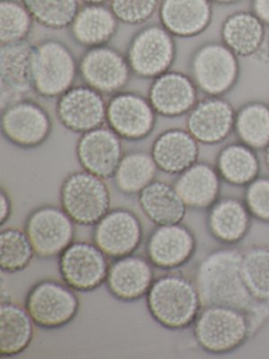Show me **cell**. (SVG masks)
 Instances as JSON below:
<instances>
[{
	"label": "cell",
	"instance_id": "obj_1",
	"mask_svg": "<svg viewBox=\"0 0 269 359\" xmlns=\"http://www.w3.org/2000/svg\"><path fill=\"white\" fill-rule=\"evenodd\" d=\"M243 251L227 245L209 252L195 268L193 283L203 306H223L246 314L258 304L242 274Z\"/></svg>",
	"mask_w": 269,
	"mask_h": 359
},
{
	"label": "cell",
	"instance_id": "obj_2",
	"mask_svg": "<svg viewBox=\"0 0 269 359\" xmlns=\"http://www.w3.org/2000/svg\"><path fill=\"white\" fill-rule=\"evenodd\" d=\"M145 298L153 320L174 331L191 327L202 310L195 283L181 273H167L156 278Z\"/></svg>",
	"mask_w": 269,
	"mask_h": 359
},
{
	"label": "cell",
	"instance_id": "obj_3",
	"mask_svg": "<svg viewBox=\"0 0 269 359\" xmlns=\"http://www.w3.org/2000/svg\"><path fill=\"white\" fill-rule=\"evenodd\" d=\"M79 60L71 48L56 39L34 45L32 57L33 91L43 98H58L75 86Z\"/></svg>",
	"mask_w": 269,
	"mask_h": 359
},
{
	"label": "cell",
	"instance_id": "obj_4",
	"mask_svg": "<svg viewBox=\"0 0 269 359\" xmlns=\"http://www.w3.org/2000/svg\"><path fill=\"white\" fill-rule=\"evenodd\" d=\"M193 327L195 341L209 354H228L252 337L247 314L229 306H203Z\"/></svg>",
	"mask_w": 269,
	"mask_h": 359
},
{
	"label": "cell",
	"instance_id": "obj_5",
	"mask_svg": "<svg viewBox=\"0 0 269 359\" xmlns=\"http://www.w3.org/2000/svg\"><path fill=\"white\" fill-rule=\"evenodd\" d=\"M59 201L76 224L94 226L111 210V192L105 180L82 170L63 180Z\"/></svg>",
	"mask_w": 269,
	"mask_h": 359
},
{
	"label": "cell",
	"instance_id": "obj_6",
	"mask_svg": "<svg viewBox=\"0 0 269 359\" xmlns=\"http://www.w3.org/2000/svg\"><path fill=\"white\" fill-rule=\"evenodd\" d=\"M125 55L132 74L153 81L170 71L174 65L176 37L162 25H149L134 33Z\"/></svg>",
	"mask_w": 269,
	"mask_h": 359
},
{
	"label": "cell",
	"instance_id": "obj_7",
	"mask_svg": "<svg viewBox=\"0 0 269 359\" xmlns=\"http://www.w3.org/2000/svg\"><path fill=\"white\" fill-rule=\"evenodd\" d=\"M25 308L37 327L57 330L71 323L79 312L76 291L65 283L42 279L25 296Z\"/></svg>",
	"mask_w": 269,
	"mask_h": 359
},
{
	"label": "cell",
	"instance_id": "obj_8",
	"mask_svg": "<svg viewBox=\"0 0 269 359\" xmlns=\"http://www.w3.org/2000/svg\"><path fill=\"white\" fill-rule=\"evenodd\" d=\"M191 76L199 91L208 96H221L237 81V55L224 43H206L195 50L191 60Z\"/></svg>",
	"mask_w": 269,
	"mask_h": 359
},
{
	"label": "cell",
	"instance_id": "obj_9",
	"mask_svg": "<svg viewBox=\"0 0 269 359\" xmlns=\"http://www.w3.org/2000/svg\"><path fill=\"white\" fill-rule=\"evenodd\" d=\"M52 130L48 111L31 98H19L1 108L2 135L18 148L42 146L50 138Z\"/></svg>",
	"mask_w": 269,
	"mask_h": 359
},
{
	"label": "cell",
	"instance_id": "obj_10",
	"mask_svg": "<svg viewBox=\"0 0 269 359\" xmlns=\"http://www.w3.org/2000/svg\"><path fill=\"white\" fill-rule=\"evenodd\" d=\"M107 258L94 241H73L59 255V273L75 291L92 292L106 283L111 266Z\"/></svg>",
	"mask_w": 269,
	"mask_h": 359
},
{
	"label": "cell",
	"instance_id": "obj_11",
	"mask_svg": "<svg viewBox=\"0 0 269 359\" xmlns=\"http://www.w3.org/2000/svg\"><path fill=\"white\" fill-rule=\"evenodd\" d=\"M75 224L62 208L46 205L36 208L27 215L25 231L36 256L53 258L75 241Z\"/></svg>",
	"mask_w": 269,
	"mask_h": 359
},
{
	"label": "cell",
	"instance_id": "obj_12",
	"mask_svg": "<svg viewBox=\"0 0 269 359\" xmlns=\"http://www.w3.org/2000/svg\"><path fill=\"white\" fill-rule=\"evenodd\" d=\"M132 72L125 54L111 46L90 48L79 60V76L103 95L123 91Z\"/></svg>",
	"mask_w": 269,
	"mask_h": 359
},
{
	"label": "cell",
	"instance_id": "obj_13",
	"mask_svg": "<svg viewBox=\"0 0 269 359\" xmlns=\"http://www.w3.org/2000/svg\"><path fill=\"white\" fill-rule=\"evenodd\" d=\"M157 116L149 98L136 92H119L107 102V125L122 140L139 142L149 137Z\"/></svg>",
	"mask_w": 269,
	"mask_h": 359
},
{
	"label": "cell",
	"instance_id": "obj_14",
	"mask_svg": "<svg viewBox=\"0 0 269 359\" xmlns=\"http://www.w3.org/2000/svg\"><path fill=\"white\" fill-rule=\"evenodd\" d=\"M104 95L90 86H73L57 98L56 115L61 125L74 133L83 134L106 123Z\"/></svg>",
	"mask_w": 269,
	"mask_h": 359
},
{
	"label": "cell",
	"instance_id": "obj_15",
	"mask_svg": "<svg viewBox=\"0 0 269 359\" xmlns=\"http://www.w3.org/2000/svg\"><path fill=\"white\" fill-rule=\"evenodd\" d=\"M143 239V226L138 216L128 209L109 210L92 230V241L109 258L132 255Z\"/></svg>",
	"mask_w": 269,
	"mask_h": 359
},
{
	"label": "cell",
	"instance_id": "obj_16",
	"mask_svg": "<svg viewBox=\"0 0 269 359\" xmlns=\"http://www.w3.org/2000/svg\"><path fill=\"white\" fill-rule=\"evenodd\" d=\"M197 239L188 226L181 224L157 226L146 241L147 258L156 268L172 271L191 262Z\"/></svg>",
	"mask_w": 269,
	"mask_h": 359
},
{
	"label": "cell",
	"instance_id": "obj_17",
	"mask_svg": "<svg viewBox=\"0 0 269 359\" xmlns=\"http://www.w3.org/2000/svg\"><path fill=\"white\" fill-rule=\"evenodd\" d=\"M123 155L122 138L104 126L81 134L76 144L82 170L103 180L113 178Z\"/></svg>",
	"mask_w": 269,
	"mask_h": 359
},
{
	"label": "cell",
	"instance_id": "obj_18",
	"mask_svg": "<svg viewBox=\"0 0 269 359\" xmlns=\"http://www.w3.org/2000/svg\"><path fill=\"white\" fill-rule=\"evenodd\" d=\"M147 98L156 113L166 118L187 115L198 102V88L191 75L167 71L153 79Z\"/></svg>",
	"mask_w": 269,
	"mask_h": 359
},
{
	"label": "cell",
	"instance_id": "obj_19",
	"mask_svg": "<svg viewBox=\"0 0 269 359\" xmlns=\"http://www.w3.org/2000/svg\"><path fill=\"white\" fill-rule=\"evenodd\" d=\"M235 115L228 102L218 96H208L198 100L187 114L186 130L199 144H221L235 129Z\"/></svg>",
	"mask_w": 269,
	"mask_h": 359
},
{
	"label": "cell",
	"instance_id": "obj_20",
	"mask_svg": "<svg viewBox=\"0 0 269 359\" xmlns=\"http://www.w3.org/2000/svg\"><path fill=\"white\" fill-rule=\"evenodd\" d=\"M155 279L149 258L132 254L111 262L105 285L116 299L132 302L147 295Z\"/></svg>",
	"mask_w": 269,
	"mask_h": 359
},
{
	"label": "cell",
	"instance_id": "obj_21",
	"mask_svg": "<svg viewBox=\"0 0 269 359\" xmlns=\"http://www.w3.org/2000/svg\"><path fill=\"white\" fill-rule=\"evenodd\" d=\"M34 45L27 41L0 45L2 107L33 91L32 57Z\"/></svg>",
	"mask_w": 269,
	"mask_h": 359
},
{
	"label": "cell",
	"instance_id": "obj_22",
	"mask_svg": "<svg viewBox=\"0 0 269 359\" xmlns=\"http://www.w3.org/2000/svg\"><path fill=\"white\" fill-rule=\"evenodd\" d=\"M160 25L176 39H193L207 30L212 20V0H161Z\"/></svg>",
	"mask_w": 269,
	"mask_h": 359
},
{
	"label": "cell",
	"instance_id": "obj_23",
	"mask_svg": "<svg viewBox=\"0 0 269 359\" xmlns=\"http://www.w3.org/2000/svg\"><path fill=\"white\" fill-rule=\"evenodd\" d=\"M199 144L187 130L172 128L156 137L151 154L160 171L170 175H179L197 163Z\"/></svg>",
	"mask_w": 269,
	"mask_h": 359
},
{
	"label": "cell",
	"instance_id": "obj_24",
	"mask_svg": "<svg viewBox=\"0 0 269 359\" xmlns=\"http://www.w3.org/2000/svg\"><path fill=\"white\" fill-rule=\"evenodd\" d=\"M221 180L216 168L197 161L179 174L174 186L187 208L208 210L220 197Z\"/></svg>",
	"mask_w": 269,
	"mask_h": 359
},
{
	"label": "cell",
	"instance_id": "obj_25",
	"mask_svg": "<svg viewBox=\"0 0 269 359\" xmlns=\"http://www.w3.org/2000/svg\"><path fill=\"white\" fill-rule=\"evenodd\" d=\"M251 218L245 203L227 197L219 198L208 209L206 224L214 239L224 245H233L245 238Z\"/></svg>",
	"mask_w": 269,
	"mask_h": 359
},
{
	"label": "cell",
	"instance_id": "obj_26",
	"mask_svg": "<svg viewBox=\"0 0 269 359\" xmlns=\"http://www.w3.org/2000/svg\"><path fill=\"white\" fill-rule=\"evenodd\" d=\"M119 22L106 5H83L71 22L69 33L73 41L85 49L101 47L113 39Z\"/></svg>",
	"mask_w": 269,
	"mask_h": 359
},
{
	"label": "cell",
	"instance_id": "obj_27",
	"mask_svg": "<svg viewBox=\"0 0 269 359\" xmlns=\"http://www.w3.org/2000/svg\"><path fill=\"white\" fill-rule=\"evenodd\" d=\"M138 203L147 218L156 226L181 224L187 207L174 184L153 180L140 194Z\"/></svg>",
	"mask_w": 269,
	"mask_h": 359
},
{
	"label": "cell",
	"instance_id": "obj_28",
	"mask_svg": "<svg viewBox=\"0 0 269 359\" xmlns=\"http://www.w3.org/2000/svg\"><path fill=\"white\" fill-rule=\"evenodd\" d=\"M35 323L27 309L11 300L0 306V356L13 357L25 352L34 339Z\"/></svg>",
	"mask_w": 269,
	"mask_h": 359
},
{
	"label": "cell",
	"instance_id": "obj_29",
	"mask_svg": "<svg viewBox=\"0 0 269 359\" xmlns=\"http://www.w3.org/2000/svg\"><path fill=\"white\" fill-rule=\"evenodd\" d=\"M264 22L251 12L230 14L221 28L222 41L237 56L256 53L264 39Z\"/></svg>",
	"mask_w": 269,
	"mask_h": 359
},
{
	"label": "cell",
	"instance_id": "obj_30",
	"mask_svg": "<svg viewBox=\"0 0 269 359\" xmlns=\"http://www.w3.org/2000/svg\"><path fill=\"white\" fill-rule=\"evenodd\" d=\"M158 170L151 152L130 151L124 153L113 174V184L122 194L138 196L149 184L156 180Z\"/></svg>",
	"mask_w": 269,
	"mask_h": 359
},
{
	"label": "cell",
	"instance_id": "obj_31",
	"mask_svg": "<svg viewBox=\"0 0 269 359\" xmlns=\"http://www.w3.org/2000/svg\"><path fill=\"white\" fill-rule=\"evenodd\" d=\"M221 178L231 186H248L258 173V161L254 149L241 144L224 147L216 158Z\"/></svg>",
	"mask_w": 269,
	"mask_h": 359
},
{
	"label": "cell",
	"instance_id": "obj_32",
	"mask_svg": "<svg viewBox=\"0 0 269 359\" xmlns=\"http://www.w3.org/2000/svg\"><path fill=\"white\" fill-rule=\"evenodd\" d=\"M34 22L50 30L71 27L80 9V0H21Z\"/></svg>",
	"mask_w": 269,
	"mask_h": 359
},
{
	"label": "cell",
	"instance_id": "obj_33",
	"mask_svg": "<svg viewBox=\"0 0 269 359\" xmlns=\"http://www.w3.org/2000/svg\"><path fill=\"white\" fill-rule=\"evenodd\" d=\"M36 255L33 245L25 230L2 229L0 232V268L13 274L25 270Z\"/></svg>",
	"mask_w": 269,
	"mask_h": 359
},
{
	"label": "cell",
	"instance_id": "obj_34",
	"mask_svg": "<svg viewBox=\"0 0 269 359\" xmlns=\"http://www.w3.org/2000/svg\"><path fill=\"white\" fill-rule=\"evenodd\" d=\"M235 130L246 146L266 148L269 144V109L260 104L244 107L235 115Z\"/></svg>",
	"mask_w": 269,
	"mask_h": 359
},
{
	"label": "cell",
	"instance_id": "obj_35",
	"mask_svg": "<svg viewBox=\"0 0 269 359\" xmlns=\"http://www.w3.org/2000/svg\"><path fill=\"white\" fill-rule=\"evenodd\" d=\"M242 274L254 299L269 302V248L254 245L243 251Z\"/></svg>",
	"mask_w": 269,
	"mask_h": 359
},
{
	"label": "cell",
	"instance_id": "obj_36",
	"mask_svg": "<svg viewBox=\"0 0 269 359\" xmlns=\"http://www.w3.org/2000/svg\"><path fill=\"white\" fill-rule=\"evenodd\" d=\"M34 22L21 0H0V45L27 41Z\"/></svg>",
	"mask_w": 269,
	"mask_h": 359
},
{
	"label": "cell",
	"instance_id": "obj_37",
	"mask_svg": "<svg viewBox=\"0 0 269 359\" xmlns=\"http://www.w3.org/2000/svg\"><path fill=\"white\" fill-rule=\"evenodd\" d=\"M161 0H111L109 7L117 20L128 26H140L159 11Z\"/></svg>",
	"mask_w": 269,
	"mask_h": 359
},
{
	"label": "cell",
	"instance_id": "obj_38",
	"mask_svg": "<svg viewBox=\"0 0 269 359\" xmlns=\"http://www.w3.org/2000/svg\"><path fill=\"white\" fill-rule=\"evenodd\" d=\"M244 203L252 217L269 224V178H256L250 182Z\"/></svg>",
	"mask_w": 269,
	"mask_h": 359
},
{
	"label": "cell",
	"instance_id": "obj_39",
	"mask_svg": "<svg viewBox=\"0 0 269 359\" xmlns=\"http://www.w3.org/2000/svg\"><path fill=\"white\" fill-rule=\"evenodd\" d=\"M12 212L13 205L10 195L6 189L2 188L0 192V226H4L10 220Z\"/></svg>",
	"mask_w": 269,
	"mask_h": 359
},
{
	"label": "cell",
	"instance_id": "obj_40",
	"mask_svg": "<svg viewBox=\"0 0 269 359\" xmlns=\"http://www.w3.org/2000/svg\"><path fill=\"white\" fill-rule=\"evenodd\" d=\"M252 11L264 24L269 25V0H252Z\"/></svg>",
	"mask_w": 269,
	"mask_h": 359
},
{
	"label": "cell",
	"instance_id": "obj_41",
	"mask_svg": "<svg viewBox=\"0 0 269 359\" xmlns=\"http://www.w3.org/2000/svg\"><path fill=\"white\" fill-rule=\"evenodd\" d=\"M83 5H106L111 0H80Z\"/></svg>",
	"mask_w": 269,
	"mask_h": 359
},
{
	"label": "cell",
	"instance_id": "obj_42",
	"mask_svg": "<svg viewBox=\"0 0 269 359\" xmlns=\"http://www.w3.org/2000/svg\"><path fill=\"white\" fill-rule=\"evenodd\" d=\"M239 1L240 0H212V4H219V5H233Z\"/></svg>",
	"mask_w": 269,
	"mask_h": 359
},
{
	"label": "cell",
	"instance_id": "obj_43",
	"mask_svg": "<svg viewBox=\"0 0 269 359\" xmlns=\"http://www.w3.org/2000/svg\"><path fill=\"white\" fill-rule=\"evenodd\" d=\"M265 161H266L267 168L269 170V144L266 147V152H265Z\"/></svg>",
	"mask_w": 269,
	"mask_h": 359
}]
</instances>
